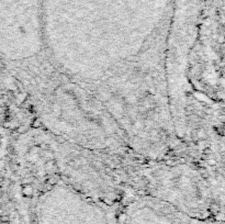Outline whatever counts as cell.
<instances>
[{
	"label": "cell",
	"mask_w": 225,
	"mask_h": 224,
	"mask_svg": "<svg viewBox=\"0 0 225 224\" xmlns=\"http://www.w3.org/2000/svg\"><path fill=\"white\" fill-rule=\"evenodd\" d=\"M22 193H23L24 197H31L33 194V187L29 184H25L22 188Z\"/></svg>",
	"instance_id": "cell-1"
},
{
	"label": "cell",
	"mask_w": 225,
	"mask_h": 224,
	"mask_svg": "<svg viewBox=\"0 0 225 224\" xmlns=\"http://www.w3.org/2000/svg\"><path fill=\"white\" fill-rule=\"evenodd\" d=\"M25 98H27L25 93H18V95H16V98H14V99H16V101L18 103H23Z\"/></svg>",
	"instance_id": "cell-2"
},
{
	"label": "cell",
	"mask_w": 225,
	"mask_h": 224,
	"mask_svg": "<svg viewBox=\"0 0 225 224\" xmlns=\"http://www.w3.org/2000/svg\"><path fill=\"white\" fill-rule=\"evenodd\" d=\"M118 222L120 224H124L126 222V215H125L124 213H121L119 217H118Z\"/></svg>",
	"instance_id": "cell-3"
},
{
	"label": "cell",
	"mask_w": 225,
	"mask_h": 224,
	"mask_svg": "<svg viewBox=\"0 0 225 224\" xmlns=\"http://www.w3.org/2000/svg\"><path fill=\"white\" fill-rule=\"evenodd\" d=\"M27 126L25 125H19L18 128H17V132L19 133V134H23V133H25V132L27 131Z\"/></svg>",
	"instance_id": "cell-4"
},
{
	"label": "cell",
	"mask_w": 225,
	"mask_h": 224,
	"mask_svg": "<svg viewBox=\"0 0 225 224\" xmlns=\"http://www.w3.org/2000/svg\"><path fill=\"white\" fill-rule=\"evenodd\" d=\"M39 126H41V121L39 120V119H35L34 121H33V123H32V128H39Z\"/></svg>",
	"instance_id": "cell-5"
},
{
	"label": "cell",
	"mask_w": 225,
	"mask_h": 224,
	"mask_svg": "<svg viewBox=\"0 0 225 224\" xmlns=\"http://www.w3.org/2000/svg\"><path fill=\"white\" fill-rule=\"evenodd\" d=\"M47 184H48V185H55V184H56V178H55V177L48 178V180H47Z\"/></svg>",
	"instance_id": "cell-6"
},
{
	"label": "cell",
	"mask_w": 225,
	"mask_h": 224,
	"mask_svg": "<svg viewBox=\"0 0 225 224\" xmlns=\"http://www.w3.org/2000/svg\"><path fill=\"white\" fill-rule=\"evenodd\" d=\"M0 221H1V222H4V223L9 222V217L7 215H1L0 216Z\"/></svg>",
	"instance_id": "cell-7"
},
{
	"label": "cell",
	"mask_w": 225,
	"mask_h": 224,
	"mask_svg": "<svg viewBox=\"0 0 225 224\" xmlns=\"http://www.w3.org/2000/svg\"><path fill=\"white\" fill-rule=\"evenodd\" d=\"M59 79L62 80V82H67V81H68V79L66 78V76H62V77H59Z\"/></svg>",
	"instance_id": "cell-8"
},
{
	"label": "cell",
	"mask_w": 225,
	"mask_h": 224,
	"mask_svg": "<svg viewBox=\"0 0 225 224\" xmlns=\"http://www.w3.org/2000/svg\"><path fill=\"white\" fill-rule=\"evenodd\" d=\"M45 154H47V155H48V152H46V153H45ZM50 156H53V154H50V156H46V157H50Z\"/></svg>",
	"instance_id": "cell-9"
},
{
	"label": "cell",
	"mask_w": 225,
	"mask_h": 224,
	"mask_svg": "<svg viewBox=\"0 0 225 224\" xmlns=\"http://www.w3.org/2000/svg\"><path fill=\"white\" fill-rule=\"evenodd\" d=\"M33 224H39V223H38V222H34V223H33Z\"/></svg>",
	"instance_id": "cell-10"
},
{
	"label": "cell",
	"mask_w": 225,
	"mask_h": 224,
	"mask_svg": "<svg viewBox=\"0 0 225 224\" xmlns=\"http://www.w3.org/2000/svg\"><path fill=\"white\" fill-rule=\"evenodd\" d=\"M0 147H1V144H0Z\"/></svg>",
	"instance_id": "cell-11"
}]
</instances>
